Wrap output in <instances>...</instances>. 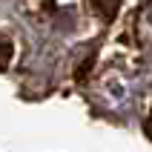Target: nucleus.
<instances>
[{"mask_svg":"<svg viewBox=\"0 0 152 152\" xmlns=\"http://www.w3.org/2000/svg\"><path fill=\"white\" fill-rule=\"evenodd\" d=\"M12 43L9 40H0V69H6L9 66V60H12Z\"/></svg>","mask_w":152,"mask_h":152,"instance_id":"f03ea898","label":"nucleus"},{"mask_svg":"<svg viewBox=\"0 0 152 152\" xmlns=\"http://www.w3.org/2000/svg\"><path fill=\"white\" fill-rule=\"evenodd\" d=\"M95 6V12L103 17V20H112V17H118V12H121V3L124 0H89Z\"/></svg>","mask_w":152,"mask_h":152,"instance_id":"f257e3e1","label":"nucleus"},{"mask_svg":"<svg viewBox=\"0 0 152 152\" xmlns=\"http://www.w3.org/2000/svg\"><path fill=\"white\" fill-rule=\"evenodd\" d=\"M144 132H146V138L152 141V121H146V124H144Z\"/></svg>","mask_w":152,"mask_h":152,"instance_id":"7ed1b4c3","label":"nucleus"}]
</instances>
